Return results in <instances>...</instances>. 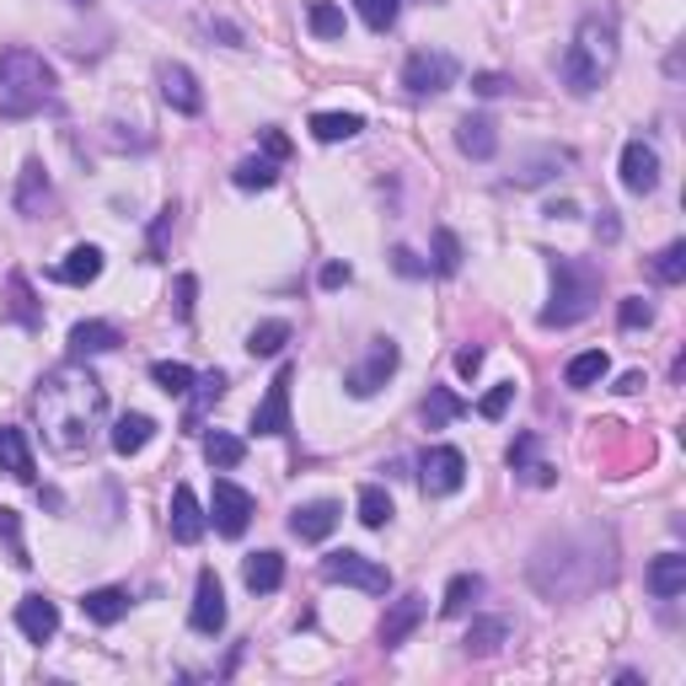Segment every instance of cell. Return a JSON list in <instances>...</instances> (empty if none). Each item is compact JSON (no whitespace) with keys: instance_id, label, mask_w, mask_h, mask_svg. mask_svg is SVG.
Returning a JSON list of instances; mask_svg holds the SVG:
<instances>
[{"instance_id":"obj_1","label":"cell","mask_w":686,"mask_h":686,"mask_svg":"<svg viewBox=\"0 0 686 686\" xmlns=\"http://www.w3.org/2000/svg\"><path fill=\"white\" fill-rule=\"evenodd\" d=\"M32 408H38V424H43V440L60 456H87L97 424L108 418V391L91 370H81V359H70L54 376H43Z\"/></svg>"},{"instance_id":"obj_2","label":"cell","mask_w":686,"mask_h":686,"mask_svg":"<svg viewBox=\"0 0 686 686\" xmlns=\"http://www.w3.org/2000/svg\"><path fill=\"white\" fill-rule=\"evenodd\" d=\"M612 70H617V22H612V11H590L568 38L558 76L574 97H596Z\"/></svg>"},{"instance_id":"obj_3","label":"cell","mask_w":686,"mask_h":686,"mask_svg":"<svg viewBox=\"0 0 686 686\" xmlns=\"http://www.w3.org/2000/svg\"><path fill=\"white\" fill-rule=\"evenodd\" d=\"M54 64L32 49H0V119H38L54 102Z\"/></svg>"},{"instance_id":"obj_4","label":"cell","mask_w":686,"mask_h":686,"mask_svg":"<svg viewBox=\"0 0 686 686\" xmlns=\"http://www.w3.org/2000/svg\"><path fill=\"white\" fill-rule=\"evenodd\" d=\"M547 269H553V300L541 306V328H574V322H585L600 300V269L585 264V258H568V252H553Z\"/></svg>"},{"instance_id":"obj_5","label":"cell","mask_w":686,"mask_h":686,"mask_svg":"<svg viewBox=\"0 0 686 686\" xmlns=\"http://www.w3.org/2000/svg\"><path fill=\"white\" fill-rule=\"evenodd\" d=\"M322 579L328 585H349V590H365V596H387L391 590V574L376 558H365L355 547H344V553H328L322 558Z\"/></svg>"},{"instance_id":"obj_6","label":"cell","mask_w":686,"mask_h":686,"mask_svg":"<svg viewBox=\"0 0 686 686\" xmlns=\"http://www.w3.org/2000/svg\"><path fill=\"white\" fill-rule=\"evenodd\" d=\"M397 365H402V349H397L391 338H370V349H365V359H359V365H349V376H344V391L365 402V397H376V391L387 387V381H391V370H397Z\"/></svg>"},{"instance_id":"obj_7","label":"cell","mask_w":686,"mask_h":686,"mask_svg":"<svg viewBox=\"0 0 686 686\" xmlns=\"http://www.w3.org/2000/svg\"><path fill=\"white\" fill-rule=\"evenodd\" d=\"M456 54H446V49H418V54H408V64H402V87L414 91V97H440V91L456 87Z\"/></svg>"},{"instance_id":"obj_8","label":"cell","mask_w":686,"mask_h":686,"mask_svg":"<svg viewBox=\"0 0 686 686\" xmlns=\"http://www.w3.org/2000/svg\"><path fill=\"white\" fill-rule=\"evenodd\" d=\"M461 483H467V456H461V450L456 446L424 450V461H418V488H424L429 499H450Z\"/></svg>"},{"instance_id":"obj_9","label":"cell","mask_w":686,"mask_h":686,"mask_svg":"<svg viewBox=\"0 0 686 686\" xmlns=\"http://www.w3.org/2000/svg\"><path fill=\"white\" fill-rule=\"evenodd\" d=\"M209 509H215V515H209V520H215V531L237 541L241 531L252 526V509H258V499H252V494H247L241 483L215 478V505H209Z\"/></svg>"},{"instance_id":"obj_10","label":"cell","mask_w":686,"mask_h":686,"mask_svg":"<svg viewBox=\"0 0 686 686\" xmlns=\"http://www.w3.org/2000/svg\"><path fill=\"white\" fill-rule=\"evenodd\" d=\"M188 627L215 638L226 627V590L215 579V568H199V585H193V612H188Z\"/></svg>"},{"instance_id":"obj_11","label":"cell","mask_w":686,"mask_h":686,"mask_svg":"<svg viewBox=\"0 0 686 686\" xmlns=\"http://www.w3.org/2000/svg\"><path fill=\"white\" fill-rule=\"evenodd\" d=\"M290 381H296V370L285 365V370L274 376L269 397L252 408V435H290Z\"/></svg>"},{"instance_id":"obj_12","label":"cell","mask_w":686,"mask_h":686,"mask_svg":"<svg viewBox=\"0 0 686 686\" xmlns=\"http://www.w3.org/2000/svg\"><path fill=\"white\" fill-rule=\"evenodd\" d=\"M623 188L627 193H655L659 188V150L649 140H627L623 146Z\"/></svg>"},{"instance_id":"obj_13","label":"cell","mask_w":686,"mask_h":686,"mask_svg":"<svg viewBox=\"0 0 686 686\" xmlns=\"http://www.w3.org/2000/svg\"><path fill=\"white\" fill-rule=\"evenodd\" d=\"M161 97H167V108L182 113V119L205 113V91H199V81H193L188 64H161Z\"/></svg>"},{"instance_id":"obj_14","label":"cell","mask_w":686,"mask_h":686,"mask_svg":"<svg viewBox=\"0 0 686 686\" xmlns=\"http://www.w3.org/2000/svg\"><path fill=\"white\" fill-rule=\"evenodd\" d=\"M17 633H22L28 644H49V638L60 633V606L43 596H22L17 600Z\"/></svg>"},{"instance_id":"obj_15","label":"cell","mask_w":686,"mask_h":686,"mask_svg":"<svg viewBox=\"0 0 686 686\" xmlns=\"http://www.w3.org/2000/svg\"><path fill=\"white\" fill-rule=\"evenodd\" d=\"M167 526H172V541H182V547H193V541L205 537V509H199V499H193V488L188 483H178L172 488V515H167Z\"/></svg>"},{"instance_id":"obj_16","label":"cell","mask_w":686,"mask_h":686,"mask_svg":"<svg viewBox=\"0 0 686 686\" xmlns=\"http://www.w3.org/2000/svg\"><path fill=\"white\" fill-rule=\"evenodd\" d=\"M338 515H344V509L332 505V499H311V505L290 509V531H296L300 541H328L332 526H338Z\"/></svg>"},{"instance_id":"obj_17","label":"cell","mask_w":686,"mask_h":686,"mask_svg":"<svg viewBox=\"0 0 686 686\" xmlns=\"http://www.w3.org/2000/svg\"><path fill=\"white\" fill-rule=\"evenodd\" d=\"M424 623V596H402L387 606V617H381V649H402L408 644V633Z\"/></svg>"},{"instance_id":"obj_18","label":"cell","mask_w":686,"mask_h":686,"mask_svg":"<svg viewBox=\"0 0 686 686\" xmlns=\"http://www.w3.org/2000/svg\"><path fill=\"white\" fill-rule=\"evenodd\" d=\"M123 344V332L113 322H76L70 328V359H97V355H113Z\"/></svg>"},{"instance_id":"obj_19","label":"cell","mask_w":686,"mask_h":686,"mask_svg":"<svg viewBox=\"0 0 686 686\" xmlns=\"http://www.w3.org/2000/svg\"><path fill=\"white\" fill-rule=\"evenodd\" d=\"M509 617H473V627H467V638H461V649H467V659H488L499 655L509 644Z\"/></svg>"},{"instance_id":"obj_20","label":"cell","mask_w":686,"mask_h":686,"mask_svg":"<svg viewBox=\"0 0 686 686\" xmlns=\"http://www.w3.org/2000/svg\"><path fill=\"white\" fill-rule=\"evenodd\" d=\"M456 146H461V156H473V161H494L499 129H494V119H483V113H467V119L456 123Z\"/></svg>"},{"instance_id":"obj_21","label":"cell","mask_w":686,"mask_h":686,"mask_svg":"<svg viewBox=\"0 0 686 686\" xmlns=\"http://www.w3.org/2000/svg\"><path fill=\"white\" fill-rule=\"evenodd\" d=\"M6 317H11L17 328H28V332L43 328V311H38V300H32L28 274H11V279H6Z\"/></svg>"},{"instance_id":"obj_22","label":"cell","mask_w":686,"mask_h":686,"mask_svg":"<svg viewBox=\"0 0 686 686\" xmlns=\"http://www.w3.org/2000/svg\"><path fill=\"white\" fill-rule=\"evenodd\" d=\"M81 612H87L97 627H113L129 617V590H119V585H102V590H87L81 596Z\"/></svg>"},{"instance_id":"obj_23","label":"cell","mask_w":686,"mask_h":686,"mask_svg":"<svg viewBox=\"0 0 686 686\" xmlns=\"http://www.w3.org/2000/svg\"><path fill=\"white\" fill-rule=\"evenodd\" d=\"M0 473H11L17 483H32L38 467H32V446L22 429H0Z\"/></svg>"},{"instance_id":"obj_24","label":"cell","mask_w":686,"mask_h":686,"mask_svg":"<svg viewBox=\"0 0 686 686\" xmlns=\"http://www.w3.org/2000/svg\"><path fill=\"white\" fill-rule=\"evenodd\" d=\"M241 579H247L252 596H274V590L285 585V558H279V553H252V558L241 564Z\"/></svg>"},{"instance_id":"obj_25","label":"cell","mask_w":686,"mask_h":686,"mask_svg":"<svg viewBox=\"0 0 686 686\" xmlns=\"http://www.w3.org/2000/svg\"><path fill=\"white\" fill-rule=\"evenodd\" d=\"M49 205H54L49 178H43V167H38V161H28V167H22V182H17V209H22L28 220H38Z\"/></svg>"},{"instance_id":"obj_26","label":"cell","mask_w":686,"mask_h":686,"mask_svg":"<svg viewBox=\"0 0 686 686\" xmlns=\"http://www.w3.org/2000/svg\"><path fill=\"white\" fill-rule=\"evenodd\" d=\"M649 590H655L659 600L682 596L686 590V553H659L655 564H649Z\"/></svg>"},{"instance_id":"obj_27","label":"cell","mask_w":686,"mask_h":686,"mask_svg":"<svg viewBox=\"0 0 686 686\" xmlns=\"http://www.w3.org/2000/svg\"><path fill=\"white\" fill-rule=\"evenodd\" d=\"M558 167H568V150H537V156H526L520 167H515V188H541V182L558 178Z\"/></svg>"},{"instance_id":"obj_28","label":"cell","mask_w":686,"mask_h":686,"mask_svg":"<svg viewBox=\"0 0 686 686\" xmlns=\"http://www.w3.org/2000/svg\"><path fill=\"white\" fill-rule=\"evenodd\" d=\"M97 274H102V247L81 241V247H70V252H64V264L54 269V279H64V285H91Z\"/></svg>"},{"instance_id":"obj_29","label":"cell","mask_w":686,"mask_h":686,"mask_svg":"<svg viewBox=\"0 0 686 686\" xmlns=\"http://www.w3.org/2000/svg\"><path fill=\"white\" fill-rule=\"evenodd\" d=\"M612 376V359H606V349H585V355H574L568 359V370H564V381L574 391H585V387H600Z\"/></svg>"},{"instance_id":"obj_30","label":"cell","mask_w":686,"mask_h":686,"mask_svg":"<svg viewBox=\"0 0 686 686\" xmlns=\"http://www.w3.org/2000/svg\"><path fill=\"white\" fill-rule=\"evenodd\" d=\"M150 440H156V418L123 414L119 424H113V450H119V456H140Z\"/></svg>"},{"instance_id":"obj_31","label":"cell","mask_w":686,"mask_h":686,"mask_svg":"<svg viewBox=\"0 0 686 686\" xmlns=\"http://www.w3.org/2000/svg\"><path fill=\"white\" fill-rule=\"evenodd\" d=\"M461 414H467V402H461L456 391L429 387V397H424V424H429V429H446V424H456Z\"/></svg>"},{"instance_id":"obj_32","label":"cell","mask_w":686,"mask_h":686,"mask_svg":"<svg viewBox=\"0 0 686 686\" xmlns=\"http://www.w3.org/2000/svg\"><path fill=\"white\" fill-rule=\"evenodd\" d=\"M365 119L359 113H311V135L322 140V146H338V140H355Z\"/></svg>"},{"instance_id":"obj_33","label":"cell","mask_w":686,"mask_h":686,"mask_svg":"<svg viewBox=\"0 0 686 686\" xmlns=\"http://www.w3.org/2000/svg\"><path fill=\"white\" fill-rule=\"evenodd\" d=\"M205 456H209V467L231 473V467H241V456H247V440H241V435H226V429H215V435H205Z\"/></svg>"},{"instance_id":"obj_34","label":"cell","mask_w":686,"mask_h":686,"mask_svg":"<svg viewBox=\"0 0 686 686\" xmlns=\"http://www.w3.org/2000/svg\"><path fill=\"white\" fill-rule=\"evenodd\" d=\"M150 381L167 391V397H188L199 376H193V370H188L182 359H156V365H150Z\"/></svg>"},{"instance_id":"obj_35","label":"cell","mask_w":686,"mask_h":686,"mask_svg":"<svg viewBox=\"0 0 686 686\" xmlns=\"http://www.w3.org/2000/svg\"><path fill=\"white\" fill-rule=\"evenodd\" d=\"M226 397V376L220 370H209V376H199L193 381V408H188V418H182V429H199V418H205V408H215Z\"/></svg>"},{"instance_id":"obj_36","label":"cell","mask_w":686,"mask_h":686,"mask_svg":"<svg viewBox=\"0 0 686 686\" xmlns=\"http://www.w3.org/2000/svg\"><path fill=\"white\" fill-rule=\"evenodd\" d=\"M359 520H365L370 531H381L391 520V494L381 483H365V488H359Z\"/></svg>"},{"instance_id":"obj_37","label":"cell","mask_w":686,"mask_h":686,"mask_svg":"<svg viewBox=\"0 0 686 686\" xmlns=\"http://www.w3.org/2000/svg\"><path fill=\"white\" fill-rule=\"evenodd\" d=\"M478 596H483V574H456V579L446 585L440 612H446V617H461V612H467V606H473Z\"/></svg>"},{"instance_id":"obj_38","label":"cell","mask_w":686,"mask_h":686,"mask_svg":"<svg viewBox=\"0 0 686 686\" xmlns=\"http://www.w3.org/2000/svg\"><path fill=\"white\" fill-rule=\"evenodd\" d=\"M0 541H6V553H11V564L17 568H32L28 558V541H22V515L11 505H0Z\"/></svg>"},{"instance_id":"obj_39","label":"cell","mask_w":686,"mask_h":686,"mask_svg":"<svg viewBox=\"0 0 686 686\" xmlns=\"http://www.w3.org/2000/svg\"><path fill=\"white\" fill-rule=\"evenodd\" d=\"M285 344H290V322H264V328H252V338H247V355L274 359Z\"/></svg>"},{"instance_id":"obj_40","label":"cell","mask_w":686,"mask_h":686,"mask_svg":"<svg viewBox=\"0 0 686 686\" xmlns=\"http://www.w3.org/2000/svg\"><path fill=\"white\" fill-rule=\"evenodd\" d=\"M274 178H279V172H274L269 156H247V161H237V172H231V182L247 188V193H252V188H274Z\"/></svg>"},{"instance_id":"obj_41","label":"cell","mask_w":686,"mask_h":686,"mask_svg":"<svg viewBox=\"0 0 686 686\" xmlns=\"http://www.w3.org/2000/svg\"><path fill=\"white\" fill-rule=\"evenodd\" d=\"M306 28L317 32V38H344V11L332 0H311L306 6Z\"/></svg>"},{"instance_id":"obj_42","label":"cell","mask_w":686,"mask_h":686,"mask_svg":"<svg viewBox=\"0 0 686 686\" xmlns=\"http://www.w3.org/2000/svg\"><path fill=\"white\" fill-rule=\"evenodd\" d=\"M355 11H359V22L370 32H387L397 17H402V0H355Z\"/></svg>"},{"instance_id":"obj_43","label":"cell","mask_w":686,"mask_h":686,"mask_svg":"<svg viewBox=\"0 0 686 686\" xmlns=\"http://www.w3.org/2000/svg\"><path fill=\"white\" fill-rule=\"evenodd\" d=\"M456 269H461V237H456L450 226H440V231H435V274L450 279Z\"/></svg>"},{"instance_id":"obj_44","label":"cell","mask_w":686,"mask_h":686,"mask_svg":"<svg viewBox=\"0 0 686 686\" xmlns=\"http://www.w3.org/2000/svg\"><path fill=\"white\" fill-rule=\"evenodd\" d=\"M655 279L659 285H682L686 279V241H670L665 252L655 258Z\"/></svg>"},{"instance_id":"obj_45","label":"cell","mask_w":686,"mask_h":686,"mask_svg":"<svg viewBox=\"0 0 686 686\" xmlns=\"http://www.w3.org/2000/svg\"><path fill=\"white\" fill-rule=\"evenodd\" d=\"M617 322H623L627 332H633V328H649V322H655V300L623 296V300H617Z\"/></svg>"},{"instance_id":"obj_46","label":"cell","mask_w":686,"mask_h":686,"mask_svg":"<svg viewBox=\"0 0 686 686\" xmlns=\"http://www.w3.org/2000/svg\"><path fill=\"white\" fill-rule=\"evenodd\" d=\"M509 402H515V381H499V387H494V391H488V397L478 402V414H483V418H505V414H509Z\"/></svg>"},{"instance_id":"obj_47","label":"cell","mask_w":686,"mask_h":686,"mask_svg":"<svg viewBox=\"0 0 686 686\" xmlns=\"http://www.w3.org/2000/svg\"><path fill=\"white\" fill-rule=\"evenodd\" d=\"M172 215H178V209L167 205L161 215H156V226H150V247H146L150 264H161V252H167V231H172Z\"/></svg>"},{"instance_id":"obj_48","label":"cell","mask_w":686,"mask_h":686,"mask_svg":"<svg viewBox=\"0 0 686 686\" xmlns=\"http://www.w3.org/2000/svg\"><path fill=\"white\" fill-rule=\"evenodd\" d=\"M509 87H515V81L499 76V70H478V76H473V91H478V97H505Z\"/></svg>"},{"instance_id":"obj_49","label":"cell","mask_w":686,"mask_h":686,"mask_svg":"<svg viewBox=\"0 0 686 686\" xmlns=\"http://www.w3.org/2000/svg\"><path fill=\"white\" fill-rule=\"evenodd\" d=\"M531 461H537V435H520V440L509 446V467H515V473H526Z\"/></svg>"},{"instance_id":"obj_50","label":"cell","mask_w":686,"mask_h":686,"mask_svg":"<svg viewBox=\"0 0 686 686\" xmlns=\"http://www.w3.org/2000/svg\"><path fill=\"white\" fill-rule=\"evenodd\" d=\"M391 269H397V274H408V279H424V274H429V264H418V258L408 252V247H397V252H391Z\"/></svg>"},{"instance_id":"obj_51","label":"cell","mask_w":686,"mask_h":686,"mask_svg":"<svg viewBox=\"0 0 686 686\" xmlns=\"http://www.w3.org/2000/svg\"><path fill=\"white\" fill-rule=\"evenodd\" d=\"M193 296H199V279H193V274H182V279H178V317H182V322L193 317Z\"/></svg>"},{"instance_id":"obj_52","label":"cell","mask_w":686,"mask_h":686,"mask_svg":"<svg viewBox=\"0 0 686 686\" xmlns=\"http://www.w3.org/2000/svg\"><path fill=\"white\" fill-rule=\"evenodd\" d=\"M456 370H461V376H467V381H473V376H478V370H483V349H478V344H467V349H461V355H456Z\"/></svg>"},{"instance_id":"obj_53","label":"cell","mask_w":686,"mask_h":686,"mask_svg":"<svg viewBox=\"0 0 686 686\" xmlns=\"http://www.w3.org/2000/svg\"><path fill=\"white\" fill-rule=\"evenodd\" d=\"M264 156H269V161H285V156H290V140H285L279 129H264Z\"/></svg>"},{"instance_id":"obj_54","label":"cell","mask_w":686,"mask_h":686,"mask_svg":"<svg viewBox=\"0 0 686 686\" xmlns=\"http://www.w3.org/2000/svg\"><path fill=\"white\" fill-rule=\"evenodd\" d=\"M623 237V220L612 215V209H600V220H596V241H617Z\"/></svg>"},{"instance_id":"obj_55","label":"cell","mask_w":686,"mask_h":686,"mask_svg":"<svg viewBox=\"0 0 686 686\" xmlns=\"http://www.w3.org/2000/svg\"><path fill=\"white\" fill-rule=\"evenodd\" d=\"M338 285H349V264H328L322 269V290H338Z\"/></svg>"},{"instance_id":"obj_56","label":"cell","mask_w":686,"mask_h":686,"mask_svg":"<svg viewBox=\"0 0 686 686\" xmlns=\"http://www.w3.org/2000/svg\"><path fill=\"white\" fill-rule=\"evenodd\" d=\"M617 391H644V376H638V370H627L623 381H617Z\"/></svg>"}]
</instances>
